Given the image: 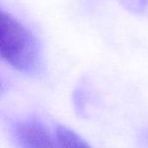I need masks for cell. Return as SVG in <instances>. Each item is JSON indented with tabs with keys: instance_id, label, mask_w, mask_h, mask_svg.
Listing matches in <instances>:
<instances>
[{
	"instance_id": "obj_2",
	"label": "cell",
	"mask_w": 148,
	"mask_h": 148,
	"mask_svg": "<svg viewBox=\"0 0 148 148\" xmlns=\"http://www.w3.org/2000/svg\"><path fill=\"white\" fill-rule=\"evenodd\" d=\"M15 135L23 148H60L42 124L25 121L15 127Z\"/></svg>"
},
{
	"instance_id": "obj_3",
	"label": "cell",
	"mask_w": 148,
	"mask_h": 148,
	"mask_svg": "<svg viewBox=\"0 0 148 148\" xmlns=\"http://www.w3.org/2000/svg\"><path fill=\"white\" fill-rule=\"evenodd\" d=\"M56 137L60 148H91L78 134L63 126L56 129Z\"/></svg>"
},
{
	"instance_id": "obj_4",
	"label": "cell",
	"mask_w": 148,
	"mask_h": 148,
	"mask_svg": "<svg viewBox=\"0 0 148 148\" xmlns=\"http://www.w3.org/2000/svg\"><path fill=\"white\" fill-rule=\"evenodd\" d=\"M124 3L133 10H140L145 7L146 0H124Z\"/></svg>"
},
{
	"instance_id": "obj_5",
	"label": "cell",
	"mask_w": 148,
	"mask_h": 148,
	"mask_svg": "<svg viewBox=\"0 0 148 148\" xmlns=\"http://www.w3.org/2000/svg\"><path fill=\"white\" fill-rule=\"evenodd\" d=\"M3 89H4V86H3V83H2V81H1V79H0V95H1V93H2Z\"/></svg>"
},
{
	"instance_id": "obj_1",
	"label": "cell",
	"mask_w": 148,
	"mask_h": 148,
	"mask_svg": "<svg viewBox=\"0 0 148 148\" xmlns=\"http://www.w3.org/2000/svg\"><path fill=\"white\" fill-rule=\"evenodd\" d=\"M0 58L23 73H34L40 64V49L31 31L16 17L0 8Z\"/></svg>"
}]
</instances>
